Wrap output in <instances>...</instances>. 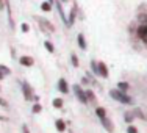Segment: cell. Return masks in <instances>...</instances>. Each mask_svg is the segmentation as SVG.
<instances>
[{
  "mask_svg": "<svg viewBox=\"0 0 147 133\" xmlns=\"http://www.w3.org/2000/svg\"><path fill=\"white\" fill-rule=\"evenodd\" d=\"M110 96L113 97L114 100L121 102V103H125V105H133V99H131V97L128 96L127 92H124V91H121V89H117V88L111 89V91H110Z\"/></svg>",
  "mask_w": 147,
  "mask_h": 133,
  "instance_id": "6da1fadb",
  "label": "cell"
},
{
  "mask_svg": "<svg viewBox=\"0 0 147 133\" xmlns=\"http://www.w3.org/2000/svg\"><path fill=\"white\" fill-rule=\"evenodd\" d=\"M36 19H38V24H39V27H41V30H42V31H45V33H49V31L53 33V31H55V27L52 25L49 20L42 19V17H36Z\"/></svg>",
  "mask_w": 147,
  "mask_h": 133,
  "instance_id": "7a4b0ae2",
  "label": "cell"
},
{
  "mask_svg": "<svg viewBox=\"0 0 147 133\" xmlns=\"http://www.w3.org/2000/svg\"><path fill=\"white\" fill-rule=\"evenodd\" d=\"M74 92H75L77 99H78L82 103H89L88 102V97H86V92L82 89V86H80V85H74Z\"/></svg>",
  "mask_w": 147,
  "mask_h": 133,
  "instance_id": "3957f363",
  "label": "cell"
},
{
  "mask_svg": "<svg viewBox=\"0 0 147 133\" xmlns=\"http://www.w3.org/2000/svg\"><path fill=\"white\" fill-rule=\"evenodd\" d=\"M20 86H22V92H24V97H25L27 100H31L33 99V88L30 86V83H27V82H22L20 83Z\"/></svg>",
  "mask_w": 147,
  "mask_h": 133,
  "instance_id": "277c9868",
  "label": "cell"
},
{
  "mask_svg": "<svg viewBox=\"0 0 147 133\" xmlns=\"http://www.w3.org/2000/svg\"><path fill=\"white\" fill-rule=\"evenodd\" d=\"M19 63L22 66H25V68H31V66L34 64V59L31 58V57H28V55H24V57L19 58Z\"/></svg>",
  "mask_w": 147,
  "mask_h": 133,
  "instance_id": "5b68a950",
  "label": "cell"
},
{
  "mask_svg": "<svg viewBox=\"0 0 147 133\" xmlns=\"http://www.w3.org/2000/svg\"><path fill=\"white\" fill-rule=\"evenodd\" d=\"M108 68L107 64H105L103 61H99V77H102V78H108Z\"/></svg>",
  "mask_w": 147,
  "mask_h": 133,
  "instance_id": "8992f818",
  "label": "cell"
},
{
  "mask_svg": "<svg viewBox=\"0 0 147 133\" xmlns=\"http://www.w3.org/2000/svg\"><path fill=\"white\" fill-rule=\"evenodd\" d=\"M100 121H102V125H103V128L107 132H110V133L114 132V125H113V122H111L108 117H103V119H100Z\"/></svg>",
  "mask_w": 147,
  "mask_h": 133,
  "instance_id": "52a82bcc",
  "label": "cell"
},
{
  "mask_svg": "<svg viewBox=\"0 0 147 133\" xmlns=\"http://www.w3.org/2000/svg\"><path fill=\"white\" fill-rule=\"evenodd\" d=\"M58 89L61 91L63 94H67L69 92V85H67V82H66L64 78H59L58 80Z\"/></svg>",
  "mask_w": 147,
  "mask_h": 133,
  "instance_id": "ba28073f",
  "label": "cell"
},
{
  "mask_svg": "<svg viewBox=\"0 0 147 133\" xmlns=\"http://www.w3.org/2000/svg\"><path fill=\"white\" fill-rule=\"evenodd\" d=\"M55 128H57L59 133H63L66 130V122L63 121V119H57V121H55Z\"/></svg>",
  "mask_w": 147,
  "mask_h": 133,
  "instance_id": "9c48e42d",
  "label": "cell"
},
{
  "mask_svg": "<svg viewBox=\"0 0 147 133\" xmlns=\"http://www.w3.org/2000/svg\"><path fill=\"white\" fill-rule=\"evenodd\" d=\"M75 16H77V9H75V8H72V9H71V13H69V17H67V25H66V27L74 25V22H75Z\"/></svg>",
  "mask_w": 147,
  "mask_h": 133,
  "instance_id": "30bf717a",
  "label": "cell"
},
{
  "mask_svg": "<svg viewBox=\"0 0 147 133\" xmlns=\"http://www.w3.org/2000/svg\"><path fill=\"white\" fill-rule=\"evenodd\" d=\"M77 43H78L80 49L86 50V47H88V45H86V39H85V36H83V34H78V36H77Z\"/></svg>",
  "mask_w": 147,
  "mask_h": 133,
  "instance_id": "8fae6325",
  "label": "cell"
},
{
  "mask_svg": "<svg viewBox=\"0 0 147 133\" xmlns=\"http://www.w3.org/2000/svg\"><path fill=\"white\" fill-rule=\"evenodd\" d=\"M124 119L127 124H131L133 121H135V114H133V111H125L124 113Z\"/></svg>",
  "mask_w": 147,
  "mask_h": 133,
  "instance_id": "7c38bea8",
  "label": "cell"
},
{
  "mask_svg": "<svg viewBox=\"0 0 147 133\" xmlns=\"http://www.w3.org/2000/svg\"><path fill=\"white\" fill-rule=\"evenodd\" d=\"M96 114H97L99 119H103V117H107V110H105L103 107H97L96 108Z\"/></svg>",
  "mask_w": 147,
  "mask_h": 133,
  "instance_id": "4fadbf2b",
  "label": "cell"
},
{
  "mask_svg": "<svg viewBox=\"0 0 147 133\" xmlns=\"http://www.w3.org/2000/svg\"><path fill=\"white\" fill-rule=\"evenodd\" d=\"M85 92H86V97H88V102H89V103H94V102H96V94H94V91L86 89Z\"/></svg>",
  "mask_w": 147,
  "mask_h": 133,
  "instance_id": "5bb4252c",
  "label": "cell"
},
{
  "mask_svg": "<svg viewBox=\"0 0 147 133\" xmlns=\"http://www.w3.org/2000/svg\"><path fill=\"white\" fill-rule=\"evenodd\" d=\"M147 33V25H141V27H138V30H136V34H138V38L141 39L142 36Z\"/></svg>",
  "mask_w": 147,
  "mask_h": 133,
  "instance_id": "9a60e30c",
  "label": "cell"
},
{
  "mask_svg": "<svg viewBox=\"0 0 147 133\" xmlns=\"http://www.w3.org/2000/svg\"><path fill=\"white\" fill-rule=\"evenodd\" d=\"M91 69H92V74L99 77V63L96 61V59H92L91 61Z\"/></svg>",
  "mask_w": 147,
  "mask_h": 133,
  "instance_id": "2e32d148",
  "label": "cell"
},
{
  "mask_svg": "<svg viewBox=\"0 0 147 133\" xmlns=\"http://www.w3.org/2000/svg\"><path fill=\"white\" fill-rule=\"evenodd\" d=\"M117 89H121V91H124V92H127V91L130 89V85H128L127 82H119V83H117Z\"/></svg>",
  "mask_w": 147,
  "mask_h": 133,
  "instance_id": "e0dca14e",
  "label": "cell"
},
{
  "mask_svg": "<svg viewBox=\"0 0 147 133\" xmlns=\"http://www.w3.org/2000/svg\"><path fill=\"white\" fill-rule=\"evenodd\" d=\"M52 105H53V108H57V110H61L63 108V99H59V97H57V99H53V102H52Z\"/></svg>",
  "mask_w": 147,
  "mask_h": 133,
  "instance_id": "ac0fdd59",
  "label": "cell"
},
{
  "mask_svg": "<svg viewBox=\"0 0 147 133\" xmlns=\"http://www.w3.org/2000/svg\"><path fill=\"white\" fill-rule=\"evenodd\" d=\"M41 9H42L44 13H49L52 9V3L50 2H42L41 3Z\"/></svg>",
  "mask_w": 147,
  "mask_h": 133,
  "instance_id": "d6986e66",
  "label": "cell"
},
{
  "mask_svg": "<svg viewBox=\"0 0 147 133\" xmlns=\"http://www.w3.org/2000/svg\"><path fill=\"white\" fill-rule=\"evenodd\" d=\"M31 111H33L34 114H38V113H41V111H42V105H41L39 102H36L33 105V108H31Z\"/></svg>",
  "mask_w": 147,
  "mask_h": 133,
  "instance_id": "ffe728a7",
  "label": "cell"
},
{
  "mask_svg": "<svg viewBox=\"0 0 147 133\" xmlns=\"http://www.w3.org/2000/svg\"><path fill=\"white\" fill-rule=\"evenodd\" d=\"M71 63H72V66H74V68H78V66H80L78 57H77L75 53H72V55H71Z\"/></svg>",
  "mask_w": 147,
  "mask_h": 133,
  "instance_id": "44dd1931",
  "label": "cell"
},
{
  "mask_svg": "<svg viewBox=\"0 0 147 133\" xmlns=\"http://www.w3.org/2000/svg\"><path fill=\"white\" fill-rule=\"evenodd\" d=\"M44 47H45V50L50 52V53H53V52H55V47H53V44H52L50 41H45V43H44Z\"/></svg>",
  "mask_w": 147,
  "mask_h": 133,
  "instance_id": "7402d4cb",
  "label": "cell"
},
{
  "mask_svg": "<svg viewBox=\"0 0 147 133\" xmlns=\"http://www.w3.org/2000/svg\"><path fill=\"white\" fill-rule=\"evenodd\" d=\"M0 71H2V72H3V74H5V77H6V75H9V74H11V69H9V68H8V66H5V64H0Z\"/></svg>",
  "mask_w": 147,
  "mask_h": 133,
  "instance_id": "603a6c76",
  "label": "cell"
},
{
  "mask_svg": "<svg viewBox=\"0 0 147 133\" xmlns=\"http://www.w3.org/2000/svg\"><path fill=\"white\" fill-rule=\"evenodd\" d=\"M133 114H135V117L138 116V117H141V119H146V116H144V113H142L141 110H138V108H136V110L133 111Z\"/></svg>",
  "mask_w": 147,
  "mask_h": 133,
  "instance_id": "cb8c5ba5",
  "label": "cell"
},
{
  "mask_svg": "<svg viewBox=\"0 0 147 133\" xmlns=\"http://www.w3.org/2000/svg\"><path fill=\"white\" fill-rule=\"evenodd\" d=\"M20 30H22V33H28V31H30V25L24 22L22 25H20Z\"/></svg>",
  "mask_w": 147,
  "mask_h": 133,
  "instance_id": "d4e9b609",
  "label": "cell"
},
{
  "mask_svg": "<svg viewBox=\"0 0 147 133\" xmlns=\"http://www.w3.org/2000/svg\"><path fill=\"white\" fill-rule=\"evenodd\" d=\"M127 133H138V128L135 127V125H128V128H127Z\"/></svg>",
  "mask_w": 147,
  "mask_h": 133,
  "instance_id": "484cf974",
  "label": "cell"
},
{
  "mask_svg": "<svg viewBox=\"0 0 147 133\" xmlns=\"http://www.w3.org/2000/svg\"><path fill=\"white\" fill-rule=\"evenodd\" d=\"M0 107H3V108H8V102H6L3 97H0Z\"/></svg>",
  "mask_w": 147,
  "mask_h": 133,
  "instance_id": "4316f807",
  "label": "cell"
},
{
  "mask_svg": "<svg viewBox=\"0 0 147 133\" xmlns=\"http://www.w3.org/2000/svg\"><path fill=\"white\" fill-rule=\"evenodd\" d=\"M22 133H30V128H28V125H22Z\"/></svg>",
  "mask_w": 147,
  "mask_h": 133,
  "instance_id": "83f0119b",
  "label": "cell"
},
{
  "mask_svg": "<svg viewBox=\"0 0 147 133\" xmlns=\"http://www.w3.org/2000/svg\"><path fill=\"white\" fill-rule=\"evenodd\" d=\"M141 41H142V43H144V45H146V47H147V33H146L144 36L141 38Z\"/></svg>",
  "mask_w": 147,
  "mask_h": 133,
  "instance_id": "f1b7e54d",
  "label": "cell"
},
{
  "mask_svg": "<svg viewBox=\"0 0 147 133\" xmlns=\"http://www.w3.org/2000/svg\"><path fill=\"white\" fill-rule=\"evenodd\" d=\"M88 83H89V80L86 78V77H83V78H82V85H88Z\"/></svg>",
  "mask_w": 147,
  "mask_h": 133,
  "instance_id": "f546056e",
  "label": "cell"
},
{
  "mask_svg": "<svg viewBox=\"0 0 147 133\" xmlns=\"http://www.w3.org/2000/svg\"><path fill=\"white\" fill-rule=\"evenodd\" d=\"M31 100H33L34 103H36V102H39V96H33V99H31Z\"/></svg>",
  "mask_w": 147,
  "mask_h": 133,
  "instance_id": "4dcf8cb0",
  "label": "cell"
},
{
  "mask_svg": "<svg viewBox=\"0 0 147 133\" xmlns=\"http://www.w3.org/2000/svg\"><path fill=\"white\" fill-rule=\"evenodd\" d=\"M0 121H5V122H6V121H8V117H6V116H2V114H0Z\"/></svg>",
  "mask_w": 147,
  "mask_h": 133,
  "instance_id": "1f68e13d",
  "label": "cell"
},
{
  "mask_svg": "<svg viewBox=\"0 0 147 133\" xmlns=\"http://www.w3.org/2000/svg\"><path fill=\"white\" fill-rule=\"evenodd\" d=\"M3 78H5V74H3V72H2V71H0V82H2V80H3Z\"/></svg>",
  "mask_w": 147,
  "mask_h": 133,
  "instance_id": "d6a6232c",
  "label": "cell"
},
{
  "mask_svg": "<svg viewBox=\"0 0 147 133\" xmlns=\"http://www.w3.org/2000/svg\"><path fill=\"white\" fill-rule=\"evenodd\" d=\"M47 2H50V3H53V0H47Z\"/></svg>",
  "mask_w": 147,
  "mask_h": 133,
  "instance_id": "836d02e7",
  "label": "cell"
},
{
  "mask_svg": "<svg viewBox=\"0 0 147 133\" xmlns=\"http://www.w3.org/2000/svg\"><path fill=\"white\" fill-rule=\"evenodd\" d=\"M61 2H63V3H64V2H67V0H61Z\"/></svg>",
  "mask_w": 147,
  "mask_h": 133,
  "instance_id": "e575fe53",
  "label": "cell"
}]
</instances>
